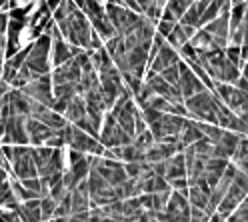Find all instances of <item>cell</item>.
I'll return each mask as SVG.
<instances>
[{
  "instance_id": "6da1fadb",
  "label": "cell",
  "mask_w": 248,
  "mask_h": 222,
  "mask_svg": "<svg viewBox=\"0 0 248 222\" xmlns=\"http://www.w3.org/2000/svg\"><path fill=\"white\" fill-rule=\"evenodd\" d=\"M52 62H54V66H60V64H64V62L72 60L74 54H72V44H66L62 38L58 40H52Z\"/></svg>"
},
{
  "instance_id": "7a4b0ae2",
  "label": "cell",
  "mask_w": 248,
  "mask_h": 222,
  "mask_svg": "<svg viewBox=\"0 0 248 222\" xmlns=\"http://www.w3.org/2000/svg\"><path fill=\"white\" fill-rule=\"evenodd\" d=\"M54 208H56V200H52L50 196L46 198H40V218L46 220L54 214Z\"/></svg>"
},
{
  "instance_id": "3957f363",
  "label": "cell",
  "mask_w": 248,
  "mask_h": 222,
  "mask_svg": "<svg viewBox=\"0 0 248 222\" xmlns=\"http://www.w3.org/2000/svg\"><path fill=\"white\" fill-rule=\"evenodd\" d=\"M6 174H8V172H6V170H4L2 166H0V182H4V180L8 178V176H6Z\"/></svg>"
},
{
  "instance_id": "277c9868",
  "label": "cell",
  "mask_w": 248,
  "mask_h": 222,
  "mask_svg": "<svg viewBox=\"0 0 248 222\" xmlns=\"http://www.w3.org/2000/svg\"><path fill=\"white\" fill-rule=\"evenodd\" d=\"M6 4H8V0H0V8H2V12H6Z\"/></svg>"
}]
</instances>
